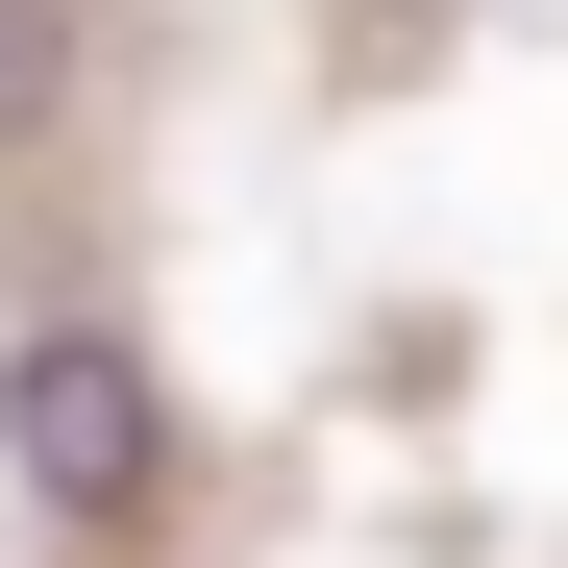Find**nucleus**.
<instances>
[{"instance_id":"nucleus-2","label":"nucleus","mask_w":568,"mask_h":568,"mask_svg":"<svg viewBox=\"0 0 568 568\" xmlns=\"http://www.w3.org/2000/svg\"><path fill=\"white\" fill-rule=\"evenodd\" d=\"M74 124V0H0V149Z\"/></svg>"},{"instance_id":"nucleus-1","label":"nucleus","mask_w":568,"mask_h":568,"mask_svg":"<svg viewBox=\"0 0 568 568\" xmlns=\"http://www.w3.org/2000/svg\"><path fill=\"white\" fill-rule=\"evenodd\" d=\"M0 469H26V519H149V346L124 322H26L0 346Z\"/></svg>"}]
</instances>
